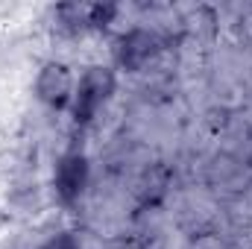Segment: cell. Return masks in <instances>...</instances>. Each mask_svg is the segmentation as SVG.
<instances>
[{
	"label": "cell",
	"instance_id": "cell-3",
	"mask_svg": "<svg viewBox=\"0 0 252 249\" xmlns=\"http://www.w3.org/2000/svg\"><path fill=\"white\" fill-rule=\"evenodd\" d=\"M158 35L150 32V30H129L124 38L118 41V62L124 64L126 70H141L144 64L150 62L156 53H158Z\"/></svg>",
	"mask_w": 252,
	"mask_h": 249
},
{
	"label": "cell",
	"instance_id": "cell-5",
	"mask_svg": "<svg viewBox=\"0 0 252 249\" xmlns=\"http://www.w3.org/2000/svg\"><path fill=\"white\" fill-rule=\"evenodd\" d=\"M38 249H79V244H76L73 235H56V238H50L47 244H41Z\"/></svg>",
	"mask_w": 252,
	"mask_h": 249
},
{
	"label": "cell",
	"instance_id": "cell-1",
	"mask_svg": "<svg viewBox=\"0 0 252 249\" xmlns=\"http://www.w3.org/2000/svg\"><path fill=\"white\" fill-rule=\"evenodd\" d=\"M115 91V73L109 67H91L82 73V79L76 82V91H73V118L79 124L91 121L97 115V109L109 100V94Z\"/></svg>",
	"mask_w": 252,
	"mask_h": 249
},
{
	"label": "cell",
	"instance_id": "cell-2",
	"mask_svg": "<svg viewBox=\"0 0 252 249\" xmlns=\"http://www.w3.org/2000/svg\"><path fill=\"white\" fill-rule=\"evenodd\" d=\"M73 91H76L73 73L62 62H47L35 76V97L50 109H64L73 100Z\"/></svg>",
	"mask_w": 252,
	"mask_h": 249
},
{
	"label": "cell",
	"instance_id": "cell-4",
	"mask_svg": "<svg viewBox=\"0 0 252 249\" xmlns=\"http://www.w3.org/2000/svg\"><path fill=\"white\" fill-rule=\"evenodd\" d=\"M85 182H88V161H85V156H79V153H67L62 161H59L56 176H53L56 196L67 205V202L79 199V193H82Z\"/></svg>",
	"mask_w": 252,
	"mask_h": 249
},
{
	"label": "cell",
	"instance_id": "cell-6",
	"mask_svg": "<svg viewBox=\"0 0 252 249\" xmlns=\"http://www.w3.org/2000/svg\"><path fill=\"white\" fill-rule=\"evenodd\" d=\"M6 226H9V214H6V211H3V208H0V232H3V229H6Z\"/></svg>",
	"mask_w": 252,
	"mask_h": 249
}]
</instances>
